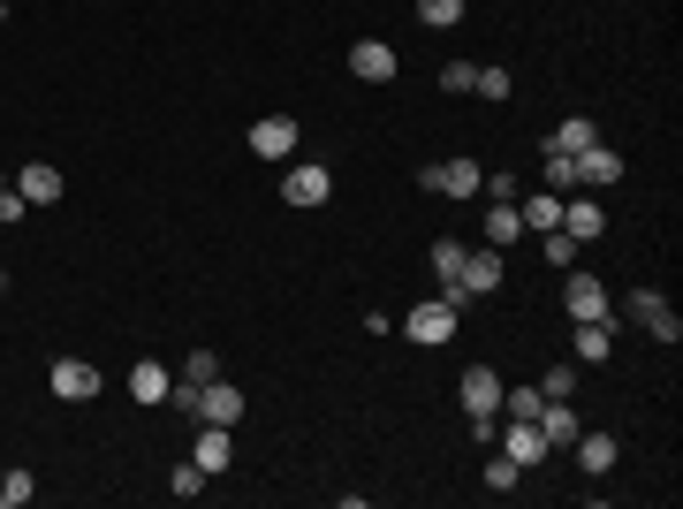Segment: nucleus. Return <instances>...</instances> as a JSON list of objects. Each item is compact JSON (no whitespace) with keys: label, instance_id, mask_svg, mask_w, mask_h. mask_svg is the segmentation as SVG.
Here are the masks:
<instances>
[{"label":"nucleus","instance_id":"nucleus-1","mask_svg":"<svg viewBox=\"0 0 683 509\" xmlns=\"http://www.w3.org/2000/svg\"><path fill=\"white\" fill-rule=\"evenodd\" d=\"M426 190H441V198H478L486 190V168L471 160V153H456V160H426V175H418Z\"/></svg>","mask_w":683,"mask_h":509},{"label":"nucleus","instance_id":"nucleus-2","mask_svg":"<svg viewBox=\"0 0 683 509\" xmlns=\"http://www.w3.org/2000/svg\"><path fill=\"white\" fill-rule=\"evenodd\" d=\"M456 327H464V312H456V304H410V312H403V335L410 342H426V350H441V342H456Z\"/></svg>","mask_w":683,"mask_h":509},{"label":"nucleus","instance_id":"nucleus-3","mask_svg":"<svg viewBox=\"0 0 683 509\" xmlns=\"http://www.w3.org/2000/svg\"><path fill=\"white\" fill-rule=\"evenodd\" d=\"M327 190H335V175H327V160H297V168H281V206H327Z\"/></svg>","mask_w":683,"mask_h":509},{"label":"nucleus","instance_id":"nucleus-4","mask_svg":"<svg viewBox=\"0 0 683 509\" xmlns=\"http://www.w3.org/2000/svg\"><path fill=\"white\" fill-rule=\"evenodd\" d=\"M494 449H502L509 464H524V471L555 457V449H547V433H540V419H509V425H494Z\"/></svg>","mask_w":683,"mask_h":509},{"label":"nucleus","instance_id":"nucleus-5","mask_svg":"<svg viewBox=\"0 0 683 509\" xmlns=\"http://www.w3.org/2000/svg\"><path fill=\"white\" fill-rule=\"evenodd\" d=\"M46 388H53L61 403H99V388H107V373H99V365H85V358H53V373H46Z\"/></svg>","mask_w":683,"mask_h":509},{"label":"nucleus","instance_id":"nucleus-6","mask_svg":"<svg viewBox=\"0 0 683 509\" xmlns=\"http://www.w3.org/2000/svg\"><path fill=\"white\" fill-rule=\"evenodd\" d=\"M623 312H631V320H639V327H645L653 342H676V335H683L676 304L661 297V290H631V297H623Z\"/></svg>","mask_w":683,"mask_h":509},{"label":"nucleus","instance_id":"nucleus-7","mask_svg":"<svg viewBox=\"0 0 683 509\" xmlns=\"http://www.w3.org/2000/svg\"><path fill=\"white\" fill-rule=\"evenodd\" d=\"M464 419H502V373L494 365H464Z\"/></svg>","mask_w":683,"mask_h":509},{"label":"nucleus","instance_id":"nucleus-8","mask_svg":"<svg viewBox=\"0 0 683 509\" xmlns=\"http://www.w3.org/2000/svg\"><path fill=\"white\" fill-rule=\"evenodd\" d=\"M570 168H577V190H607V183H623V153H607V145H585V153H570Z\"/></svg>","mask_w":683,"mask_h":509},{"label":"nucleus","instance_id":"nucleus-9","mask_svg":"<svg viewBox=\"0 0 683 509\" xmlns=\"http://www.w3.org/2000/svg\"><path fill=\"white\" fill-rule=\"evenodd\" d=\"M244 419V388L236 381H206L198 388V425H236Z\"/></svg>","mask_w":683,"mask_h":509},{"label":"nucleus","instance_id":"nucleus-10","mask_svg":"<svg viewBox=\"0 0 683 509\" xmlns=\"http://www.w3.org/2000/svg\"><path fill=\"white\" fill-rule=\"evenodd\" d=\"M349 69H357V85H387L403 61H395V46H387V39H357V46H349Z\"/></svg>","mask_w":683,"mask_h":509},{"label":"nucleus","instance_id":"nucleus-11","mask_svg":"<svg viewBox=\"0 0 683 509\" xmlns=\"http://www.w3.org/2000/svg\"><path fill=\"white\" fill-rule=\"evenodd\" d=\"M562 304H570V320H615V312H607V290H600L593 274H577V266H570V282H562Z\"/></svg>","mask_w":683,"mask_h":509},{"label":"nucleus","instance_id":"nucleus-12","mask_svg":"<svg viewBox=\"0 0 683 509\" xmlns=\"http://www.w3.org/2000/svg\"><path fill=\"white\" fill-rule=\"evenodd\" d=\"M168 388H175V373L160 365V358H137V365H129V403L152 411V403H168Z\"/></svg>","mask_w":683,"mask_h":509},{"label":"nucleus","instance_id":"nucleus-13","mask_svg":"<svg viewBox=\"0 0 683 509\" xmlns=\"http://www.w3.org/2000/svg\"><path fill=\"white\" fill-rule=\"evenodd\" d=\"M251 153H258V160H289V153H297V123H289V115L251 123Z\"/></svg>","mask_w":683,"mask_h":509},{"label":"nucleus","instance_id":"nucleus-14","mask_svg":"<svg viewBox=\"0 0 683 509\" xmlns=\"http://www.w3.org/2000/svg\"><path fill=\"white\" fill-rule=\"evenodd\" d=\"M570 449H577V471H593V479H600V471H615V457H623V441H615V433H600V425H585Z\"/></svg>","mask_w":683,"mask_h":509},{"label":"nucleus","instance_id":"nucleus-15","mask_svg":"<svg viewBox=\"0 0 683 509\" xmlns=\"http://www.w3.org/2000/svg\"><path fill=\"white\" fill-rule=\"evenodd\" d=\"M540 433H547V449H570V441L585 433V419H577L570 403H555V395H540Z\"/></svg>","mask_w":683,"mask_h":509},{"label":"nucleus","instance_id":"nucleus-16","mask_svg":"<svg viewBox=\"0 0 683 509\" xmlns=\"http://www.w3.org/2000/svg\"><path fill=\"white\" fill-rule=\"evenodd\" d=\"M600 228H607V213H600V198H562V236L593 244Z\"/></svg>","mask_w":683,"mask_h":509},{"label":"nucleus","instance_id":"nucleus-17","mask_svg":"<svg viewBox=\"0 0 683 509\" xmlns=\"http://www.w3.org/2000/svg\"><path fill=\"white\" fill-rule=\"evenodd\" d=\"M516 213L532 236H547V228H562V190H532V198H516Z\"/></svg>","mask_w":683,"mask_h":509},{"label":"nucleus","instance_id":"nucleus-18","mask_svg":"<svg viewBox=\"0 0 683 509\" xmlns=\"http://www.w3.org/2000/svg\"><path fill=\"white\" fill-rule=\"evenodd\" d=\"M615 350V320H577V365H607Z\"/></svg>","mask_w":683,"mask_h":509},{"label":"nucleus","instance_id":"nucleus-19","mask_svg":"<svg viewBox=\"0 0 683 509\" xmlns=\"http://www.w3.org/2000/svg\"><path fill=\"white\" fill-rule=\"evenodd\" d=\"M486 244H494V252H502V244H516V236H524V213H516V198H486Z\"/></svg>","mask_w":683,"mask_h":509},{"label":"nucleus","instance_id":"nucleus-20","mask_svg":"<svg viewBox=\"0 0 683 509\" xmlns=\"http://www.w3.org/2000/svg\"><path fill=\"white\" fill-rule=\"evenodd\" d=\"M16 190H23L31 206H53V198H61V168H46V160H31V168L16 175Z\"/></svg>","mask_w":683,"mask_h":509},{"label":"nucleus","instance_id":"nucleus-21","mask_svg":"<svg viewBox=\"0 0 683 509\" xmlns=\"http://www.w3.org/2000/svg\"><path fill=\"white\" fill-rule=\"evenodd\" d=\"M190 457H198V464H206V471H228V457H236V433H228V425H206Z\"/></svg>","mask_w":683,"mask_h":509},{"label":"nucleus","instance_id":"nucleus-22","mask_svg":"<svg viewBox=\"0 0 683 509\" xmlns=\"http://www.w3.org/2000/svg\"><path fill=\"white\" fill-rule=\"evenodd\" d=\"M593 137H600V123H585V115H570V123H555V129H547V153H585Z\"/></svg>","mask_w":683,"mask_h":509},{"label":"nucleus","instance_id":"nucleus-23","mask_svg":"<svg viewBox=\"0 0 683 509\" xmlns=\"http://www.w3.org/2000/svg\"><path fill=\"white\" fill-rule=\"evenodd\" d=\"M418 23H426V31H456V23H464V0H418Z\"/></svg>","mask_w":683,"mask_h":509},{"label":"nucleus","instance_id":"nucleus-24","mask_svg":"<svg viewBox=\"0 0 683 509\" xmlns=\"http://www.w3.org/2000/svg\"><path fill=\"white\" fill-rule=\"evenodd\" d=\"M471 91H478V99H509V91H516V77L502 69V61H486V69L471 77Z\"/></svg>","mask_w":683,"mask_h":509},{"label":"nucleus","instance_id":"nucleus-25","mask_svg":"<svg viewBox=\"0 0 683 509\" xmlns=\"http://www.w3.org/2000/svg\"><path fill=\"white\" fill-rule=\"evenodd\" d=\"M486 487H494V495H516V487H524V464H509V457L494 449V457H486Z\"/></svg>","mask_w":683,"mask_h":509},{"label":"nucleus","instance_id":"nucleus-26","mask_svg":"<svg viewBox=\"0 0 683 509\" xmlns=\"http://www.w3.org/2000/svg\"><path fill=\"white\" fill-rule=\"evenodd\" d=\"M31 495H39V479H31V471H23V464H16V471H8V479H0V509H23V502H31Z\"/></svg>","mask_w":683,"mask_h":509},{"label":"nucleus","instance_id":"nucleus-27","mask_svg":"<svg viewBox=\"0 0 683 509\" xmlns=\"http://www.w3.org/2000/svg\"><path fill=\"white\" fill-rule=\"evenodd\" d=\"M206 479H214V471H206L198 457H190V464H175V479H168V487L182 495V502H198V495H206Z\"/></svg>","mask_w":683,"mask_h":509},{"label":"nucleus","instance_id":"nucleus-28","mask_svg":"<svg viewBox=\"0 0 683 509\" xmlns=\"http://www.w3.org/2000/svg\"><path fill=\"white\" fill-rule=\"evenodd\" d=\"M540 252H547V266H562V274H570V266H577V236L547 228V236H540Z\"/></svg>","mask_w":683,"mask_h":509},{"label":"nucleus","instance_id":"nucleus-29","mask_svg":"<svg viewBox=\"0 0 683 509\" xmlns=\"http://www.w3.org/2000/svg\"><path fill=\"white\" fill-rule=\"evenodd\" d=\"M502 419H540V388H502Z\"/></svg>","mask_w":683,"mask_h":509},{"label":"nucleus","instance_id":"nucleus-30","mask_svg":"<svg viewBox=\"0 0 683 509\" xmlns=\"http://www.w3.org/2000/svg\"><path fill=\"white\" fill-rule=\"evenodd\" d=\"M464 252H471V244H456V236H441V244H433V274H441V282H456V266H464Z\"/></svg>","mask_w":683,"mask_h":509},{"label":"nucleus","instance_id":"nucleus-31","mask_svg":"<svg viewBox=\"0 0 683 509\" xmlns=\"http://www.w3.org/2000/svg\"><path fill=\"white\" fill-rule=\"evenodd\" d=\"M540 395H555V403H570V395H577V365H547V381H540Z\"/></svg>","mask_w":683,"mask_h":509},{"label":"nucleus","instance_id":"nucleus-32","mask_svg":"<svg viewBox=\"0 0 683 509\" xmlns=\"http://www.w3.org/2000/svg\"><path fill=\"white\" fill-rule=\"evenodd\" d=\"M182 381H198V388L220 381V358H214V350H190V358H182Z\"/></svg>","mask_w":683,"mask_h":509},{"label":"nucleus","instance_id":"nucleus-33","mask_svg":"<svg viewBox=\"0 0 683 509\" xmlns=\"http://www.w3.org/2000/svg\"><path fill=\"white\" fill-rule=\"evenodd\" d=\"M540 190H577V168H570V153H547V183Z\"/></svg>","mask_w":683,"mask_h":509},{"label":"nucleus","instance_id":"nucleus-34","mask_svg":"<svg viewBox=\"0 0 683 509\" xmlns=\"http://www.w3.org/2000/svg\"><path fill=\"white\" fill-rule=\"evenodd\" d=\"M471 77H478V61H448V69H441V91H471Z\"/></svg>","mask_w":683,"mask_h":509},{"label":"nucleus","instance_id":"nucleus-35","mask_svg":"<svg viewBox=\"0 0 683 509\" xmlns=\"http://www.w3.org/2000/svg\"><path fill=\"white\" fill-rule=\"evenodd\" d=\"M23 213H31V198H23V190L8 183V190H0V228H8V221H23Z\"/></svg>","mask_w":683,"mask_h":509},{"label":"nucleus","instance_id":"nucleus-36","mask_svg":"<svg viewBox=\"0 0 683 509\" xmlns=\"http://www.w3.org/2000/svg\"><path fill=\"white\" fill-rule=\"evenodd\" d=\"M478 198H524V183H516V175H486V190H478Z\"/></svg>","mask_w":683,"mask_h":509},{"label":"nucleus","instance_id":"nucleus-37","mask_svg":"<svg viewBox=\"0 0 683 509\" xmlns=\"http://www.w3.org/2000/svg\"><path fill=\"white\" fill-rule=\"evenodd\" d=\"M0 23H8V0H0Z\"/></svg>","mask_w":683,"mask_h":509},{"label":"nucleus","instance_id":"nucleus-38","mask_svg":"<svg viewBox=\"0 0 683 509\" xmlns=\"http://www.w3.org/2000/svg\"><path fill=\"white\" fill-rule=\"evenodd\" d=\"M0 190H8V175H0Z\"/></svg>","mask_w":683,"mask_h":509},{"label":"nucleus","instance_id":"nucleus-39","mask_svg":"<svg viewBox=\"0 0 683 509\" xmlns=\"http://www.w3.org/2000/svg\"><path fill=\"white\" fill-rule=\"evenodd\" d=\"M0 290H8V274H0Z\"/></svg>","mask_w":683,"mask_h":509},{"label":"nucleus","instance_id":"nucleus-40","mask_svg":"<svg viewBox=\"0 0 683 509\" xmlns=\"http://www.w3.org/2000/svg\"><path fill=\"white\" fill-rule=\"evenodd\" d=\"M0 479H8V471H0Z\"/></svg>","mask_w":683,"mask_h":509}]
</instances>
